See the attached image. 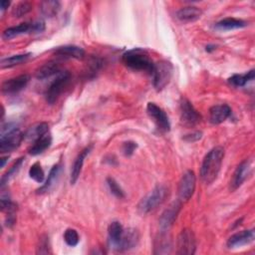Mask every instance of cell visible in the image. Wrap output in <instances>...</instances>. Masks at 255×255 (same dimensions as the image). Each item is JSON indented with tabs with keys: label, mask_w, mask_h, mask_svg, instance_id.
<instances>
[{
	"label": "cell",
	"mask_w": 255,
	"mask_h": 255,
	"mask_svg": "<svg viewBox=\"0 0 255 255\" xmlns=\"http://www.w3.org/2000/svg\"><path fill=\"white\" fill-rule=\"evenodd\" d=\"M223 158L224 149L221 146H215L206 153L200 167V177L204 183L210 184L217 178Z\"/></svg>",
	"instance_id": "6da1fadb"
},
{
	"label": "cell",
	"mask_w": 255,
	"mask_h": 255,
	"mask_svg": "<svg viewBox=\"0 0 255 255\" xmlns=\"http://www.w3.org/2000/svg\"><path fill=\"white\" fill-rule=\"evenodd\" d=\"M122 60L123 63L129 69L135 71H144L148 74H151L154 65L148 54L139 48H134L125 52Z\"/></svg>",
	"instance_id": "7a4b0ae2"
},
{
	"label": "cell",
	"mask_w": 255,
	"mask_h": 255,
	"mask_svg": "<svg viewBox=\"0 0 255 255\" xmlns=\"http://www.w3.org/2000/svg\"><path fill=\"white\" fill-rule=\"evenodd\" d=\"M24 139V133L14 125H2L0 136V151L10 152L16 149Z\"/></svg>",
	"instance_id": "3957f363"
},
{
	"label": "cell",
	"mask_w": 255,
	"mask_h": 255,
	"mask_svg": "<svg viewBox=\"0 0 255 255\" xmlns=\"http://www.w3.org/2000/svg\"><path fill=\"white\" fill-rule=\"evenodd\" d=\"M167 188L164 185H156L145 197L138 203V211L141 214H147L156 209L166 198Z\"/></svg>",
	"instance_id": "277c9868"
},
{
	"label": "cell",
	"mask_w": 255,
	"mask_h": 255,
	"mask_svg": "<svg viewBox=\"0 0 255 255\" xmlns=\"http://www.w3.org/2000/svg\"><path fill=\"white\" fill-rule=\"evenodd\" d=\"M172 72L173 67L170 62L161 60L154 63L150 75L152 76V84L156 91H161L167 86L172 77Z\"/></svg>",
	"instance_id": "5b68a950"
},
{
	"label": "cell",
	"mask_w": 255,
	"mask_h": 255,
	"mask_svg": "<svg viewBox=\"0 0 255 255\" xmlns=\"http://www.w3.org/2000/svg\"><path fill=\"white\" fill-rule=\"evenodd\" d=\"M71 78V75L68 71H61L59 74H57L56 78L52 81L50 86L48 87L46 93H45V98L46 102L49 105H53L56 103L58 100L59 96L69 83Z\"/></svg>",
	"instance_id": "8992f818"
},
{
	"label": "cell",
	"mask_w": 255,
	"mask_h": 255,
	"mask_svg": "<svg viewBox=\"0 0 255 255\" xmlns=\"http://www.w3.org/2000/svg\"><path fill=\"white\" fill-rule=\"evenodd\" d=\"M177 254L192 255L196 251V239L190 229H183L177 237Z\"/></svg>",
	"instance_id": "52a82bcc"
},
{
	"label": "cell",
	"mask_w": 255,
	"mask_h": 255,
	"mask_svg": "<svg viewBox=\"0 0 255 255\" xmlns=\"http://www.w3.org/2000/svg\"><path fill=\"white\" fill-rule=\"evenodd\" d=\"M179 113H180V120L181 123L186 127H193L197 125L201 117L192 104L185 98H181L179 103Z\"/></svg>",
	"instance_id": "ba28073f"
},
{
	"label": "cell",
	"mask_w": 255,
	"mask_h": 255,
	"mask_svg": "<svg viewBox=\"0 0 255 255\" xmlns=\"http://www.w3.org/2000/svg\"><path fill=\"white\" fill-rule=\"evenodd\" d=\"M146 112L160 131L162 132L169 131L170 123H169L168 117L160 107H158L154 103H148L146 106Z\"/></svg>",
	"instance_id": "9c48e42d"
},
{
	"label": "cell",
	"mask_w": 255,
	"mask_h": 255,
	"mask_svg": "<svg viewBox=\"0 0 255 255\" xmlns=\"http://www.w3.org/2000/svg\"><path fill=\"white\" fill-rule=\"evenodd\" d=\"M196 184V176L192 170H187L183 173L179 185H178V196L182 201H187L191 198L194 193Z\"/></svg>",
	"instance_id": "30bf717a"
},
{
	"label": "cell",
	"mask_w": 255,
	"mask_h": 255,
	"mask_svg": "<svg viewBox=\"0 0 255 255\" xmlns=\"http://www.w3.org/2000/svg\"><path fill=\"white\" fill-rule=\"evenodd\" d=\"M30 81V76L23 74L15 78L8 79L2 83L1 91L5 95H14L22 91Z\"/></svg>",
	"instance_id": "8fae6325"
},
{
	"label": "cell",
	"mask_w": 255,
	"mask_h": 255,
	"mask_svg": "<svg viewBox=\"0 0 255 255\" xmlns=\"http://www.w3.org/2000/svg\"><path fill=\"white\" fill-rule=\"evenodd\" d=\"M181 204L179 201H174L172 202L161 214L159 218V227L161 232L166 231L175 221L179 210H180Z\"/></svg>",
	"instance_id": "7c38bea8"
},
{
	"label": "cell",
	"mask_w": 255,
	"mask_h": 255,
	"mask_svg": "<svg viewBox=\"0 0 255 255\" xmlns=\"http://www.w3.org/2000/svg\"><path fill=\"white\" fill-rule=\"evenodd\" d=\"M251 172V161L249 159H245L242 161L234 171L233 177L230 181V190H236L238 187L242 185V183L246 180L248 175Z\"/></svg>",
	"instance_id": "4fadbf2b"
},
{
	"label": "cell",
	"mask_w": 255,
	"mask_h": 255,
	"mask_svg": "<svg viewBox=\"0 0 255 255\" xmlns=\"http://www.w3.org/2000/svg\"><path fill=\"white\" fill-rule=\"evenodd\" d=\"M138 240H139L138 231L134 228H128L127 230H124L122 239L115 249L118 251H127L129 249H132L137 245Z\"/></svg>",
	"instance_id": "5bb4252c"
},
{
	"label": "cell",
	"mask_w": 255,
	"mask_h": 255,
	"mask_svg": "<svg viewBox=\"0 0 255 255\" xmlns=\"http://www.w3.org/2000/svg\"><path fill=\"white\" fill-rule=\"evenodd\" d=\"M254 238H255L254 229L243 230V231L235 233L229 237V239L227 240V247L228 248L240 247V246H243V245L253 242Z\"/></svg>",
	"instance_id": "9a60e30c"
},
{
	"label": "cell",
	"mask_w": 255,
	"mask_h": 255,
	"mask_svg": "<svg viewBox=\"0 0 255 255\" xmlns=\"http://www.w3.org/2000/svg\"><path fill=\"white\" fill-rule=\"evenodd\" d=\"M231 115V109L227 105H216L209 110V120L213 125H219Z\"/></svg>",
	"instance_id": "2e32d148"
},
{
	"label": "cell",
	"mask_w": 255,
	"mask_h": 255,
	"mask_svg": "<svg viewBox=\"0 0 255 255\" xmlns=\"http://www.w3.org/2000/svg\"><path fill=\"white\" fill-rule=\"evenodd\" d=\"M202 15V11L196 6H186L180 8L176 12V18L183 23H190L198 20Z\"/></svg>",
	"instance_id": "e0dca14e"
},
{
	"label": "cell",
	"mask_w": 255,
	"mask_h": 255,
	"mask_svg": "<svg viewBox=\"0 0 255 255\" xmlns=\"http://www.w3.org/2000/svg\"><path fill=\"white\" fill-rule=\"evenodd\" d=\"M92 149V145L90 146H87L85 147L76 157V159L74 160V163H73V166H72V169H71V177H70V182L71 184H75L81 174V171H82V167H83V164H84V161H85V158L87 157V155L90 153Z\"/></svg>",
	"instance_id": "ac0fdd59"
},
{
	"label": "cell",
	"mask_w": 255,
	"mask_h": 255,
	"mask_svg": "<svg viewBox=\"0 0 255 255\" xmlns=\"http://www.w3.org/2000/svg\"><path fill=\"white\" fill-rule=\"evenodd\" d=\"M61 170H62V164L60 162L55 164L51 168V170L48 174V178L46 179L45 183L37 190L38 193H45V192L50 191L57 184L60 174H61Z\"/></svg>",
	"instance_id": "d6986e66"
},
{
	"label": "cell",
	"mask_w": 255,
	"mask_h": 255,
	"mask_svg": "<svg viewBox=\"0 0 255 255\" xmlns=\"http://www.w3.org/2000/svg\"><path fill=\"white\" fill-rule=\"evenodd\" d=\"M61 72V69H60V65L56 62H48L46 64H44L43 66H41L36 74H35V77L40 80V81H44L46 79H49L51 78L52 76L56 75V74H59Z\"/></svg>",
	"instance_id": "ffe728a7"
},
{
	"label": "cell",
	"mask_w": 255,
	"mask_h": 255,
	"mask_svg": "<svg viewBox=\"0 0 255 255\" xmlns=\"http://www.w3.org/2000/svg\"><path fill=\"white\" fill-rule=\"evenodd\" d=\"M27 33H32L31 22L30 23H28V22L21 23L17 26H13V27H9V28L5 29L2 33V38L4 40H10L19 35L27 34Z\"/></svg>",
	"instance_id": "44dd1931"
},
{
	"label": "cell",
	"mask_w": 255,
	"mask_h": 255,
	"mask_svg": "<svg viewBox=\"0 0 255 255\" xmlns=\"http://www.w3.org/2000/svg\"><path fill=\"white\" fill-rule=\"evenodd\" d=\"M52 143V136L50 134V132L48 131L47 133L43 134L42 136H40L39 138H37L33 144L29 147L28 151L30 154L32 155H38L40 153H42L43 151H45Z\"/></svg>",
	"instance_id": "7402d4cb"
},
{
	"label": "cell",
	"mask_w": 255,
	"mask_h": 255,
	"mask_svg": "<svg viewBox=\"0 0 255 255\" xmlns=\"http://www.w3.org/2000/svg\"><path fill=\"white\" fill-rule=\"evenodd\" d=\"M55 53L64 58H73V59H83L85 57V51L78 46H63L55 50Z\"/></svg>",
	"instance_id": "603a6c76"
},
{
	"label": "cell",
	"mask_w": 255,
	"mask_h": 255,
	"mask_svg": "<svg viewBox=\"0 0 255 255\" xmlns=\"http://www.w3.org/2000/svg\"><path fill=\"white\" fill-rule=\"evenodd\" d=\"M109 234V243L113 248H116V246L119 244V242L122 239V236L124 234V228L123 225L119 221H113L108 229Z\"/></svg>",
	"instance_id": "cb8c5ba5"
},
{
	"label": "cell",
	"mask_w": 255,
	"mask_h": 255,
	"mask_svg": "<svg viewBox=\"0 0 255 255\" xmlns=\"http://www.w3.org/2000/svg\"><path fill=\"white\" fill-rule=\"evenodd\" d=\"M39 7L43 16L47 18H52L59 13L61 9V3L57 0H46L42 1Z\"/></svg>",
	"instance_id": "d4e9b609"
},
{
	"label": "cell",
	"mask_w": 255,
	"mask_h": 255,
	"mask_svg": "<svg viewBox=\"0 0 255 255\" xmlns=\"http://www.w3.org/2000/svg\"><path fill=\"white\" fill-rule=\"evenodd\" d=\"M246 26H247V23L244 20L236 19V18H225L215 24L216 29L223 30V31L239 29Z\"/></svg>",
	"instance_id": "484cf974"
},
{
	"label": "cell",
	"mask_w": 255,
	"mask_h": 255,
	"mask_svg": "<svg viewBox=\"0 0 255 255\" xmlns=\"http://www.w3.org/2000/svg\"><path fill=\"white\" fill-rule=\"evenodd\" d=\"M172 249V244L170 238L164 234L161 233L159 237L154 242V254H167L170 253Z\"/></svg>",
	"instance_id": "4316f807"
},
{
	"label": "cell",
	"mask_w": 255,
	"mask_h": 255,
	"mask_svg": "<svg viewBox=\"0 0 255 255\" xmlns=\"http://www.w3.org/2000/svg\"><path fill=\"white\" fill-rule=\"evenodd\" d=\"M30 57H31V53L13 55L11 57H7V58L1 59L0 65H1L2 69H4V68H12L14 66H17V65H20V64L26 62Z\"/></svg>",
	"instance_id": "83f0119b"
},
{
	"label": "cell",
	"mask_w": 255,
	"mask_h": 255,
	"mask_svg": "<svg viewBox=\"0 0 255 255\" xmlns=\"http://www.w3.org/2000/svg\"><path fill=\"white\" fill-rule=\"evenodd\" d=\"M255 78V72L254 70H251L249 72H247L246 74H242V75H233L228 79V82L230 85H232L233 87H243L245 86L248 82L253 81Z\"/></svg>",
	"instance_id": "f1b7e54d"
},
{
	"label": "cell",
	"mask_w": 255,
	"mask_h": 255,
	"mask_svg": "<svg viewBox=\"0 0 255 255\" xmlns=\"http://www.w3.org/2000/svg\"><path fill=\"white\" fill-rule=\"evenodd\" d=\"M49 131V126L46 123H40L34 127H32L27 132L26 134H24V138L30 139L35 141L37 138H39L40 136H42L43 134L47 133Z\"/></svg>",
	"instance_id": "f546056e"
},
{
	"label": "cell",
	"mask_w": 255,
	"mask_h": 255,
	"mask_svg": "<svg viewBox=\"0 0 255 255\" xmlns=\"http://www.w3.org/2000/svg\"><path fill=\"white\" fill-rule=\"evenodd\" d=\"M32 10V5L28 1L18 2L12 9V15L16 18H21L24 15L28 14Z\"/></svg>",
	"instance_id": "4dcf8cb0"
},
{
	"label": "cell",
	"mask_w": 255,
	"mask_h": 255,
	"mask_svg": "<svg viewBox=\"0 0 255 255\" xmlns=\"http://www.w3.org/2000/svg\"><path fill=\"white\" fill-rule=\"evenodd\" d=\"M29 175L36 182H39V183L43 182V180L45 178V173H44V170L39 162H35L34 164L31 165V167L29 169Z\"/></svg>",
	"instance_id": "1f68e13d"
},
{
	"label": "cell",
	"mask_w": 255,
	"mask_h": 255,
	"mask_svg": "<svg viewBox=\"0 0 255 255\" xmlns=\"http://www.w3.org/2000/svg\"><path fill=\"white\" fill-rule=\"evenodd\" d=\"M23 157H20L12 166H11V168L2 176V178H1V187H4V185L6 184V183H8V181L10 180V178L11 177H13L16 173H17V171L20 169V167H21V165H22V163H23Z\"/></svg>",
	"instance_id": "d6a6232c"
},
{
	"label": "cell",
	"mask_w": 255,
	"mask_h": 255,
	"mask_svg": "<svg viewBox=\"0 0 255 255\" xmlns=\"http://www.w3.org/2000/svg\"><path fill=\"white\" fill-rule=\"evenodd\" d=\"M107 184L109 186L110 191L118 198H125V192L120 184L113 177H107Z\"/></svg>",
	"instance_id": "836d02e7"
},
{
	"label": "cell",
	"mask_w": 255,
	"mask_h": 255,
	"mask_svg": "<svg viewBox=\"0 0 255 255\" xmlns=\"http://www.w3.org/2000/svg\"><path fill=\"white\" fill-rule=\"evenodd\" d=\"M64 240L67 243V245L74 247L79 243L80 237L78 232L73 228H68L64 233Z\"/></svg>",
	"instance_id": "e575fe53"
},
{
	"label": "cell",
	"mask_w": 255,
	"mask_h": 255,
	"mask_svg": "<svg viewBox=\"0 0 255 255\" xmlns=\"http://www.w3.org/2000/svg\"><path fill=\"white\" fill-rule=\"evenodd\" d=\"M50 242H49V237L48 236H42L39 245L37 247V253L38 254H48L50 253Z\"/></svg>",
	"instance_id": "d590c367"
},
{
	"label": "cell",
	"mask_w": 255,
	"mask_h": 255,
	"mask_svg": "<svg viewBox=\"0 0 255 255\" xmlns=\"http://www.w3.org/2000/svg\"><path fill=\"white\" fill-rule=\"evenodd\" d=\"M136 147H137L136 142L130 141V140L126 141V142H124V144H123V152H124V154H125L126 156H130V155L134 152V150H135Z\"/></svg>",
	"instance_id": "8d00e7d4"
},
{
	"label": "cell",
	"mask_w": 255,
	"mask_h": 255,
	"mask_svg": "<svg viewBox=\"0 0 255 255\" xmlns=\"http://www.w3.org/2000/svg\"><path fill=\"white\" fill-rule=\"evenodd\" d=\"M32 33H41L45 30V22L42 20H36L31 22Z\"/></svg>",
	"instance_id": "74e56055"
},
{
	"label": "cell",
	"mask_w": 255,
	"mask_h": 255,
	"mask_svg": "<svg viewBox=\"0 0 255 255\" xmlns=\"http://www.w3.org/2000/svg\"><path fill=\"white\" fill-rule=\"evenodd\" d=\"M202 137V132L201 131H194L192 133L186 134L183 136V139L188 141V142H193V141H197L198 139H200Z\"/></svg>",
	"instance_id": "f35d334b"
},
{
	"label": "cell",
	"mask_w": 255,
	"mask_h": 255,
	"mask_svg": "<svg viewBox=\"0 0 255 255\" xmlns=\"http://www.w3.org/2000/svg\"><path fill=\"white\" fill-rule=\"evenodd\" d=\"M10 1H8V0H2L1 2H0V7H1V11H4V10H6L8 7H9V5H10Z\"/></svg>",
	"instance_id": "ab89813d"
},
{
	"label": "cell",
	"mask_w": 255,
	"mask_h": 255,
	"mask_svg": "<svg viewBox=\"0 0 255 255\" xmlns=\"http://www.w3.org/2000/svg\"><path fill=\"white\" fill-rule=\"evenodd\" d=\"M216 49V46L215 45H207L206 47H205V51L206 52H212V51H214Z\"/></svg>",
	"instance_id": "60d3db41"
},
{
	"label": "cell",
	"mask_w": 255,
	"mask_h": 255,
	"mask_svg": "<svg viewBox=\"0 0 255 255\" xmlns=\"http://www.w3.org/2000/svg\"><path fill=\"white\" fill-rule=\"evenodd\" d=\"M8 158H9V155L2 156V157H1V159H0V160H1V164H0L1 167H4V165H5V163H6V161H7Z\"/></svg>",
	"instance_id": "b9f144b4"
}]
</instances>
